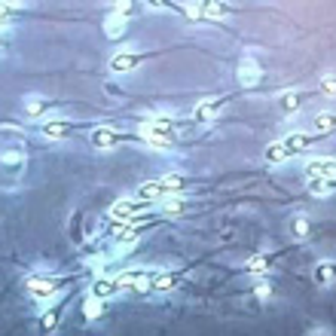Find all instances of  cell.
Listing matches in <instances>:
<instances>
[{
	"label": "cell",
	"instance_id": "15",
	"mask_svg": "<svg viewBox=\"0 0 336 336\" xmlns=\"http://www.w3.org/2000/svg\"><path fill=\"white\" fill-rule=\"evenodd\" d=\"M287 159V150H284V144H272L269 150H266V162H284Z\"/></svg>",
	"mask_w": 336,
	"mask_h": 336
},
{
	"label": "cell",
	"instance_id": "7",
	"mask_svg": "<svg viewBox=\"0 0 336 336\" xmlns=\"http://www.w3.org/2000/svg\"><path fill=\"white\" fill-rule=\"evenodd\" d=\"M217 110H220V104H217V101H202V104L196 107V113H193V119L208 122V119H214V116H217Z\"/></svg>",
	"mask_w": 336,
	"mask_h": 336
},
{
	"label": "cell",
	"instance_id": "14",
	"mask_svg": "<svg viewBox=\"0 0 336 336\" xmlns=\"http://www.w3.org/2000/svg\"><path fill=\"white\" fill-rule=\"evenodd\" d=\"M83 309H86V318H98V315H101V296H95V293H92V296L86 300V306H83Z\"/></svg>",
	"mask_w": 336,
	"mask_h": 336
},
{
	"label": "cell",
	"instance_id": "18",
	"mask_svg": "<svg viewBox=\"0 0 336 336\" xmlns=\"http://www.w3.org/2000/svg\"><path fill=\"white\" fill-rule=\"evenodd\" d=\"M58 324V309H49L46 315H43V330H52Z\"/></svg>",
	"mask_w": 336,
	"mask_h": 336
},
{
	"label": "cell",
	"instance_id": "4",
	"mask_svg": "<svg viewBox=\"0 0 336 336\" xmlns=\"http://www.w3.org/2000/svg\"><path fill=\"white\" fill-rule=\"evenodd\" d=\"M147 208V202L141 199V202H116L110 208V217H132V214H141Z\"/></svg>",
	"mask_w": 336,
	"mask_h": 336
},
{
	"label": "cell",
	"instance_id": "23",
	"mask_svg": "<svg viewBox=\"0 0 336 336\" xmlns=\"http://www.w3.org/2000/svg\"><path fill=\"white\" fill-rule=\"evenodd\" d=\"M321 89H324L327 95H336V80L333 77H324V80H321Z\"/></svg>",
	"mask_w": 336,
	"mask_h": 336
},
{
	"label": "cell",
	"instance_id": "6",
	"mask_svg": "<svg viewBox=\"0 0 336 336\" xmlns=\"http://www.w3.org/2000/svg\"><path fill=\"white\" fill-rule=\"evenodd\" d=\"M28 290L37 296V300H46L55 293V281H43V278H31L28 281Z\"/></svg>",
	"mask_w": 336,
	"mask_h": 336
},
{
	"label": "cell",
	"instance_id": "9",
	"mask_svg": "<svg viewBox=\"0 0 336 336\" xmlns=\"http://www.w3.org/2000/svg\"><path fill=\"white\" fill-rule=\"evenodd\" d=\"M284 144V150H287V156H293V153H300V150H306L309 147V135H290L287 141H281Z\"/></svg>",
	"mask_w": 336,
	"mask_h": 336
},
{
	"label": "cell",
	"instance_id": "11",
	"mask_svg": "<svg viewBox=\"0 0 336 336\" xmlns=\"http://www.w3.org/2000/svg\"><path fill=\"white\" fill-rule=\"evenodd\" d=\"M333 122H336V113L333 110L318 113V116H315V132H330V128H333Z\"/></svg>",
	"mask_w": 336,
	"mask_h": 336
},
{
	"label": "cell",
	"instance_id": "21",
	"mask_svg": "<svg viewBox=\"0 0 336 336\" xmlns=\"http://www.w3.org/2000/svg\"><path fill=\"white\" fill-rule=\"evenodd\" d=\"M281 107H284V110L300 107V95H284V98H281Z\"/></svg>",
	"mask_w": 336,
	"mask_h": 336
},
{
	"label": "cell",
	"instance_id": "27",
	"mask_svg": "<svg viewBox=\"0 0 336 336\" xmlns=\"http://www.w3.org/2000/svg\"><path fill=\"white\" fill-rule=\"evenodd\" d=\"M269 293H272L269 284H260V287H257V296H260V300H269Z\"/></svg>",
	"mask_w": 336,
	"mask_h": 336
},
{
	"label": "cell",
	"instance_id": "28",
	"mask_svg": "<svg viewBox=\"0 0 336 336\" xmlns=\"http://www.w3.org/2000/svg\"><path fill=\"white\" fill-rule=\"evenodd\" d=\"M28 113H34V116L43 113V104H40V101H31V104H28Z\"/></svg>",
	"mask_w": 336,
	"mask_h": 336
},
{
	"label": "cell",
	"instance_id": "24",
	"mask_svg": "<svg viewBox=\"0 0 336 336\" xmlns=\"http://www.w3.org/2000/svg\"><path fill=\"white\" fill-rule=\"evenodd\" d=\"M147 144H150V147H156V150H168L174 141H165V138H153V141H147Z\"/></svg>",
	"mask_w": 336,
	"mask_h": 336
},
{
	"label": "cell",
	"instance_id": "1",
	"mask_svg": "<svg viewBox=\"0 0 336 336\" xmlns=\"http://www.w3.org/2000/svg\"><path fill=\"white\" fill-rule=\"evenodd\" d=\"M238 80H241V86H257V83L263 80V67H260L254 58H245V61L238 64Z\"/></svg>",
	"mask_w": 336,
	"mask_h": 336
},
{
	"label": "cell",
	"instance_id": "16",
	"mask_svg": "<svg viewBox=\"0 0 336 336\" xmlns=\"http://www.w3.org/2000/svg\"><path fill=\"white\" fill-rule=\"evenodd\" d=\"M202 12H205L208 18H220V15H226V6H223V3H205Z\"/></svg>",
	"mask_w": 336,
	"mask_h": 336
},
{
	"label": "cell",
	"instance_id": "10",
	"mask_svg": "<svg viewBox=\"0 0 336 336\" xmlns=\"http://www.w3.org/2000/svg\"><path fill=\"white\" fill-rule=\"evenodd\" d=\"M70 132V122H64V119H55V122H43V135L46 138H64Z\"/></svg>",
	"mask_w": 336,
	"mask_h": 336
},
{
	"label": "cell",
	"instance_id": "8",
	"mask_svg": "<svg viewBox=\"0 0 336 336\" xmlns=\"http://www.w3.org/2000/svg\"><path fill=\"white\" fill-rule=\"evenodd\" d=\"M141 64V55H113L110 58V70H132V67H138Z\"/></svg>",
	"mask_w": 336,
	"mask_h": 336
},
{
	"label": "cell",
	"instance_id": "22",
	"mask_svg": "<svg viewBox=\"0 0 336 336\" xmlns=\"http://www.w3.org/2000/svg\"><path fill=\"white\" fill-rule=\"evenodd\" d=\"M171 284H174V278H171V275H159V278L153 281V287H156V290H168Z\"/></svg>",
	"mask_w": 336,
	"mask_h": 336
},
{
	"label": "cell",
	"instance_id": "26",
	"mask_svg": "<svg viewBox=\"0 0 336 336\" xmlns=\"http://www.w3.org/2000/svg\"><path fill=\"white\" fill-rule=\"evenodd\" d=\"M183 9H186V12H190L193 18H196V15L202 12V6H199V3H183Z\"/></svg>",
	"mask_w": 336,
	"mask_h": 336
},
{
	"label": "cell",
	"instance_id": "19",
	"mask_svg": "<svg viewBox=\"0 0 336 336\" xmlns=\"http://www.w3.org/2000/svg\"><path fill=\"white\" fill-rule=\"evenodd\" d=\"M293 229H296V235H300V238H306V235H309V220H306V214H300V217H296V226H293Z\"/></svg>",
	"mask_w": 336,
	"mask_h": 336
},
{
	"label": "cell",
	"instance_id": "20",
	"mask_svg": "<svg viewBox=\"0 0 336 336\" xmlns=\"http://www.w3.org/2000/svg\"><path fill=\"white\" fill-rule=\"evenodd\" d=\"M266 266H269V263H266V257H254V260L248 263V269H251V272H266Z\"/></svg>",
	"mask_w": 336,
	"mask_h": 336
},
{
	"label": "cell",
	"instance_id": "3",
	"mask_svg": "<svg viewBox=\"0 0 336 336\" xmlns=\"http://www.w3.org/2000/svg\"><path fill=\"white\" fill-rule=\"evenodd\" d=\"M92 144H95L98 150H110V147L119 144V135L110 132V128H95V132H92Z\"/></svg>",
	"mask_w": 336,
	"mask_h": 336
},
{
	"label": "cell",
	"instance_id": "25",
	"mask_svg": "<svg viewBox=\"0 0 336 336\" xmlns=\"http://www.w3.org/2000/svg\"><path fill=\"white\" fill-rule=\"evenodd\" d=\"M15 162H22V153H6L3 156V165H15Z\"/></svg>",
	"mask_w": 336,
	"mask_h": 336
},
{
	"label": "cell",
	"instance_id": "13",
	"mask_svg": "<svg viewBox=\"0 0 336 336\" xmlns=\"http://www.w3.org/2000/svg\"><path fill=\"white\" fill-rule=\"evenodd\" d=\"M309 190L318 193V196H330L333 193V180H315V177H309Z\"/></svg>",
	"mask_w": 336,
	"mask_h": 336
},
{
	"label": "cell",
	"instance_id": "12",
	"mask_svg": "<svg viewBox=\"0 0 336 336\" xmlns=\"http://www.w3.org/2000/svg\"><path fill=\"white\" fill-rule=\"evenodd\" d=\"M113 290H119V287H116V281H110V278L95 281V287H92V293H95V296H101V300H104V296H110Z\"/></svg>",
	"mask_w": 336,
	"mask_h": 336
},
{
	"label": "cell",
	"instance_id": "5",
	"mask_svg": "<svg viewBox=\"0 0 336 336\" xmlns=\"http://www.w3.org/2000/svg\"><path fill=\"white\" fill-rule=\"evenodd\" d=\"M104 31H107V37H122L125 34V15H119V12H110L107 18H104Z\"/></svg>",
	"mask_w": 336,
	"mask_h": 336
},
{
	"label": "cell",
	"instance_id": "17",
	"mask_svg": "<svg viewBox=\"0 0 336 336\" xmlns=\"http://www.w3.org/2000/svg\"><path fill=\"white\" fill-rule=\"evenodd\" d=\"M318 281L321 284H330L333 281V263H321L318 266Z\"/></svg>",
	"mask_w": 336,
	"mask_h": 336
},
{
	"label": "cell",
	"instance_id": "2",
	"mask_svg": "<svg viewBox=\"0 0 336 336\" xmlns=\"http://www.w3.org/2000/svg\"><path fill=\"white\" fill-rule=\"evenodd\" d=\"M306 171H309V177H315V180H333L336 162L333 159H312V162L306 165Z\"/></svg>",
	"mask_w": 336,
	"mask_h": 336
}]
</instances>
